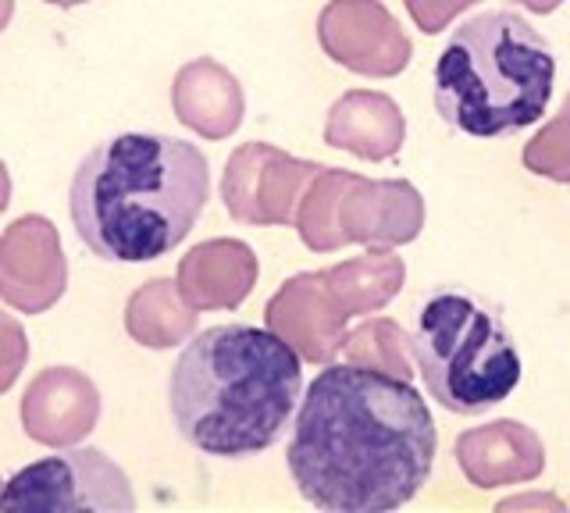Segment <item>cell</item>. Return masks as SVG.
<instances>
[{
	"instance_id": "obj_4",
	"label": "cell",
	"mask_w": 570,
	"mask_h": 513,
	"mask_svg": "<svg viewBox=\"0 0 570 513\" xmlns=\"http://www.w3.org/2000/svg\"><path fill=\"white\" fill-rule=\"evenodd\" d=\"M435 111L450 129L495 139L534 126L557 86V50L521 11L489 8L460 22L435 61Z\"/></svg>"
},
{
	"instance_id": "obj_8",
	"label": "cell",
	"mask_w": 570,
	"mask_h": 513,
	"mask_svg": "<svg viewBox=\"0 0 570 513\" xmlns=\"http://www.w3.org/2000/svg\"><path fill=\"white\" fill-rule=\"evenodd\" d=\"M100 406V393L89 375L76 367H47L22 396V428L32 442L65 450L97 428Z\"/></svg>"
},
{
	"instance_id": "obj_10",
	"label": "cell",
	"mask_w": 570,
	"mask_h": 513,
	"mask_svg": "<svg viewBox=\"0 0 570 513\" xmlns=\"http://www.w3.org/2000/svg\"><path fill=\"white\" fill-rule=\"evenodd\" d=\"M125 328L139 343L150 349H165L183 343L193 332V314H186L175 304V289L168 278L147 282L125 307Z\"/></svg>"
},
{
	"instance_id": "obj_3",
	"label": "cell",
	"mask_w": 570,
	"mask_h": 513,
	"mask_svg": "<svg viewBox=\"0 0 570 513\" xmlns=\"http://www.w3.org/2000/svg\"><path fill=\"white\" fill-rule=\"evenodd\" d=\"M303 399V361L275 328L214 325L193 335L168 378V411L193 450L246 460L272 450Z\"/></svg>"
},
{
	"instance_id": "obj_5",
	"label": "cell",
	"mask_w": 570,
	"mask_h": 513,
	"mask_svg": "<svg viewBox=\"0 0 570 513\" xmlns=\"http://www.w3.org/2000/svg\"><path fill=\"white\" fill-rule=\"evenodd\" d=\"M414 364L442 411L489 414L524 378V361L503 314L463 286H442L417 307Z\"/></svg>"
},
{
	"instance_id": "obj_12",
	"label": "cell",
	"mask_w": 570,
	"mask_h": 513,
	"mask_svg": "<svg viewBox=\"0 0 570 513\" xmlns=\"http://www.w3.org/2000/svg\"><path fill=\"white\" fill-rule=\"evenodd\" d=\"M29 361V335L11 314L0 310V396L18 382Z\"/></svg>"
},
{
	"instance_id": "obj_15",
	"label": "cell",
	"mask_w": 570,
	"mask_h": 513,
	"mask_svg": "<svg viewBox=\"0 0 570 513\" xmlns=\"http://www.w3.org/2000/svg\"><path fill=\"white\" fill-rule=\"evenodd\" d=\"M47 4H53V8H79V4H86V0H47Z\"/></svg>"
},
{
	"instance_id": "obj_7",
	"label": "cell",
	"mask_w": 570,
	"mask_h": 513,
	"mask_svg": "<svg viewBox=\"0 0 570 513\" xmlns=\"http://www.w3.org/2000/svg\"><path fill=\"white\" fill-rule=\"evenodd\" d=\"M68 289V257L53 221L18 218L0 236V299L18 314H43Z\"/></svg>"
},
{
	"instance_id": "obj_9",
	"label": "cell",
	"mask_w": 570,
	"mask_h": 513,
	"mask_svg": "<svg viewBox=\"0 0 570 513\" xmlns=\"http://www.w3.org/2000/svg\"><path fill=\"white\" fill-rule=\"evenodd\" d=\"M175 111L178 118L204 136H225L239 121L236 82L222 68L196 61L175 79Z\"/></svg>"
},
{
	"instance_id": "obj_16",
	"label": "cell",
	"mask_w": 570,
	"mask_h": 513,
	"mask_svg": "<svg viewBox=\"0 0 570 513\" xmlns=\"http://www.w3.org/2000/svg\"><path fill=\"white\" fill-rule=\"evenodd\" d=\"M0 489H4V482H0Z\"/></svg>"
},
{
	"instance_id": "obj_13",
	"label": "cell",
	"mask_w": 570,
	"mask_h": 513,
	"mask_svg": "<svg viewBox=\"0 0 570 513\" xmlns=\"http://www.w3.org/2000/svg\"><path fill=\"white\" fill-rule=\"evenodd\" d=\"M8 204H11V175H8L4 161H0V215L8 210Z\"/></svg>"
},
{
	"instance_id": "obj_11",
	"label": "cell",
	"mask_w": 570,
	"mask_h": 513,
	"mask_svg": "<svg viewBox=\"0 0 570 513\" xmlns=\"http://www.w3.org/2000/svg\"><path fill=\"white\" fill-rule=\"evenodd\" d=\"M246 254V246L239 243H214V246H196V250L183 260V293L193 304L210 307L214 304V282H222V299L236 304V299L249 289V278L232 275L228 264L239 260Z\"/></svg>"
},
{
	"instance_id": "obj_6",
	"label": "cell",
	"mask_w": 570,
	"mask_h": 513,
	"mask_svg": "<svg viewBox=\"0 0 570 513\" xmlns=\"http://www.w3.org/2000/svg\"><path fill=\"white\" fill-rule=\"evenodd\" d=\"M136 495L125 471L100 450H65L22 467L0 489L4 513H121Z\"/></svg>"
},
{
	"instance_id": "obj_14",
	"label": "cell",
	"mask_w": 570,
	"mask_h": 513,
	"mask_svg": "<svg viewBox=\"0 0 570 513\" xmlns=\"http://www.w3.org/2000/svg\"><path fill=\"white\" fill-rule=\"evenodd\" d=\"M11 14H14V0H0V32L8 29L11 22Z\"/></svg>"
},
{
	"instance_id": "obj_2",
	"label": "cell",
	"mask_w": 570,
	"mask_h": 513,
	"mask_svg": "<svg viewBox=\"0 0 570 513\" xmlns=\"http://www.w3.org/2000/svg\"><path fill=\"white\" fill-rule=\"evenodd\" d=\"M210 200V165L196 144L121 132L89 150L68 186V215L89 254L147 264L183 243Z\"/></svg>"
},
{
	"instance_id": "obj_1",
	"label": "cell",
	"mask_w": 570,
	"mask_h": 513,
	"mask_svg": "<svg viewBox=\"0 0 570 513\" xmlns=\"http://www.w3.org/2000/svg\"><path fill=\"white\" fill-rule=\"evenodd\" d=\"M439 428L421 388L367 364H328L307 385L285 464L311 506L389 513L428 485Z\"/></svg>"
}]
</instances>
